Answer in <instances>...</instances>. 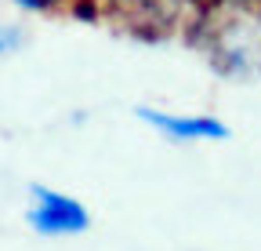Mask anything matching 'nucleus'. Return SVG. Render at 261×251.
<instances>
[{"label": "nucleus", "instance_id": "4", "mask_svg": "<svg viewBox=\"0 0 261 251\" xmlns=\"http://www.w3.org/2000/svg\"><path fill=\"white\" fill-rule=\"evenodd\" d=\"M138 117L174 142H221L232 135L228 124L218 117H185V113H163V109H145V106L138 109Z\"/></svg>", "mask_w": 261, "mask_h": 251}, {"label": "nucleus", "instance_id": "5", "mask_svg": "<svg viewBox=\"0 0 261 251\" xmlns=\"http://www.w3.org/2000/svg\"><path fill=\"white\" fill-rule=\"evenodd\" d=\"M18 44H22L18 26H11V22H0V55H11Z\"/></svg>", "mask_w": 261, "mask_h": 251}, {"label": "nucleus", "instance_id": "1", "mask_svg": "<svg viewBox=\"0 0 261 251\" xmlns=\"http://www.w3.org/2000/svg\"><path fill=\"white\" fill-rule=\"evenodd\" d=\"M189 40L214 73L236 80L261 77V0H207Z\"/></svg>", "mask_w": 261, "mask_h": 251}, {"label": "nucleus", "instance_id": "2", "mask_svg": "<svg viewBox=\"0 0 261 251\" xmlns=\"http://www.w3.org/2000/svg\"><path fill=\"white\" fill-rule=\"evenodd\" d=\"M113 18L138 40H167L178 29H192L200 0H109Z\"/></svg>", "mask_w": 261, "mask_h": 251}, {"label": "nucleus", "instance_id": "6", "mask_svg": "<svg viewBox=\"0 0 261 251\" xmlns=\"http://www.w3.org/2000/svg\"><path fill=\"white\" fill-rule=\"evenodd\" d=\"M11 4H18V8H25V11H44V8L58 4V0H11Z\"/></svg>", "mask_w": 261, "mask_h": 251}, {"label": "nucleus", "instance_id": "3", "mask_svg": "<svg viewBox=\"0 0 261 251\" xmlns=\"http://www.w3.org/2000/svg\"><path fill=\"white\" fill-rule=\"evenodd\" d=\"M33 204L25 211L29 226L44 237H65V233H84L91 226V215L76 197H65L51 186H33Z\"/></svg>", "mask_w": 261, "mask_h": 251}]
</instances>
